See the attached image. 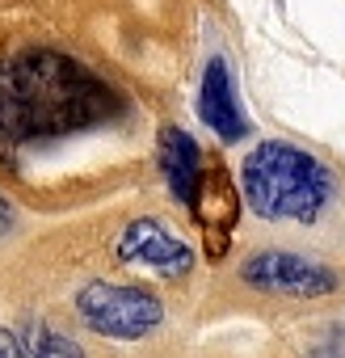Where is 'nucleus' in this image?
I'll list each match as a JSON object with an SVG mask.
<instances>
[{
	"label": "nucleus",
	"mask_w": 345,
	"mask_h": 358,
	"mask_svg": "<svg viewBox=\"0 0 345 358\" xmlns=\"http://www.w3.org/2000/svg\"><path fill=\"white\" fill-rule=\"evenodd\" d=\"M198 114L203 122L223 139V143H240L249 135V118L236 101V89H232V76H228V64L223 59H211L207 72H203V93H198Z\"/></svg>",
	"instance_id": "obj_7"
},
{
	"label": "nucleus",
	"mask_w": 345,
	"mask_h": 358,
	"mask_svg": "<svg viewBox=\"0 0 345 358\" xmlns=\"http://www.w3.org/2000/svg\"><path fill=\"white\" fill-rule=\"evenodd\" d=\"M26 350H30V358H85V350H80L72 337L55 333L51 324H30Z\"/></svg>",
	"instance_id": "obj_9"
},
{
	"label": "nucleus",
	"mask_w": 345,
	"mask_h": 358,
	"mask_svg": "<svg viewBox=\"0 0 345 358\" xmlns=\"http://www.w3.org/2000/svg\"><path fill=\"white\" fill-rule=\"evenodd\" d=\"M240 278L257 291H270V295H299V299H311V295H328L337 291V274L307 262V257H295V253H257L244 262Z\"/></svg>",
	"instance_id": "obj_5"
},
{
	"label": "nucleus",
	"mask_w": 345,
	"mask_h": 358,
	"mask_svg": "<svg viewBox=\"0 0 345 358\" xmlns=\"http://www.w3.org/2000/svg\"><path fill=\"white\" fill-rule=\"evenodd\" d=\"M122 114V97L85 64L30 47L0 59V160H17L22 148L105 127Z\"/></svg>",
	"instance_id": "obj_1"
},
{
	"label": "nucleus",
	"mask_w": 345,
	"mask_h": 358,
	"mask_svg": "<svg viewBox=\"0 0 345 358\" xmlns=\"http://www.w3.org/2000/svg\"><path fill=\"white\" fill-rule=\"evenodd\" d=\"M118 257L126 266H147L164 278H182V274L194 270V249L177 232H168L160 220L126 224V232L118 236Z\"/></svg>",
	"instance_id": "obj_6"
},
{
	"label": "nucleus",
	"mask_w": 345,
	"mask_h": 358,
	"mask_svg": "<svg viewBox=\"0 0 345 358\" xmlns=\"http://www.w3.org/2000/svg\"><path fill=\"white\" fill-rule=\"evenodd\" d=\"M76 312L93 333L114 337V341H139L164 316V308H160V299L152 291L114 287V282H89L76 295Z\"/></svg>",
	"instance_id": "obj_3"
},
{
	"label": "nucleus",
	"mask_w": 345,
	"mask_h": 358,
	"mask_svg": "<svg viewBox=\"0 0 345 358\" xmlns=\"http://www.w3.org/2000/svg\"><path fill=\"white\" fill-rule=\"evenodd\" d=\"M0 358H30V350L13 337V333H5L0 329Z\"/></svg>",
	"instance_id": "obj_10"
},
{
	"label": "nucleus",
	"mask_w": 345,
	"mask_h": 358,
	"mask_svg": "<svg viewBox=\"0 0 345 358\" xmlns=\"http://www.w3.org/2000/svg\"><path fill=\"white\" fill-rule=\"evenodd\" d=\"M13 228V207H9V199L0 194V241H5V232Z\"/></svg>",
	"instance_id": "obj_11"
},
{
	"label": "nucleus",
	"mask_w": 345,
	"mask_h": 358,
	"mask_svg": "<svg viewBox=\"0 0 345 358\" xmlns=\"http://www.w3.org/2000/svg\"><path fill=\"white\" fill-rule=\"evenodd\" d=\"M194 220L198 228L207 232V253L211 257H223L232 232H236V220H240V190L232 182V173L223 160H203V177H198V190H194Z\"/></svg>",
	"instance_id": "obj_4"
},
{
	"label": "nucleus",
	"mask_w": 345,
	"mask_h": 358,
	"mask_svg": "<svg viewBox=\"0 0 345 358\" xmlns=\"http://www.w3.org/2000/svg\"><path fill=\"white\" fill-rule=\"evenodd\" d=\"M328 199V173L291 143H261L244 160V203L261 220H316Z\"/></svg>",
	"instance_id": "obj_2"
},
{
	"label": "nucleus",
	"mask_w": 345,
	"mask_h": 358,
	"mask_svg": "<svg viewBox=\"0 0 345 358\" xmlns=\"http://www.w3.org/2000/svg\"><path fill=\"white\" fill-rule=\"evenodd\" d=\"M160 169H164V182H168L172 199L190 207L194 190H198V177H203V152L182 127L160 131Z\"/></svg>",
	"instance_id": "obj_8"
}]
</instances>
